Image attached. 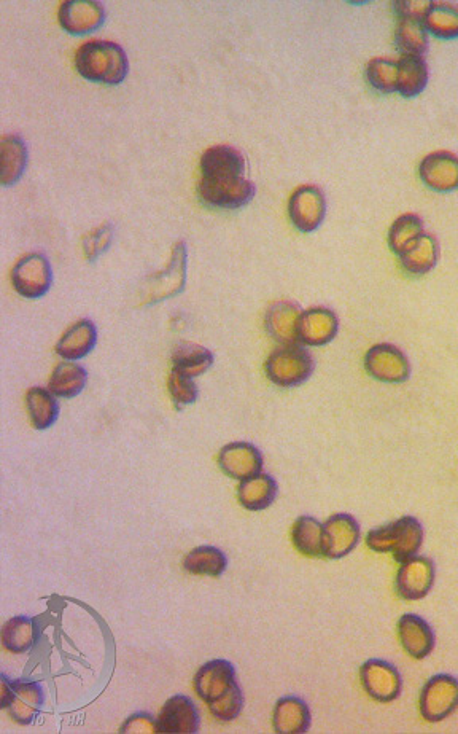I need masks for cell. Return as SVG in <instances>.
Here are the masks:
<instances>
[{
  "label": "cell",
  "mask_w": 458,
  "mask_h": 734,
  "mask_svg": "<svg viewBox=\"0 0 458 734\" xmlns=\"http://www.w3.org/2000/svg\"><path fill=\"white\" fill-rule=\"evenodd\" d=\"M98 343V328L90 319H82L67 328L56 343V354L64 360H80L88 356Z\"/></svg>",
  "instance_id": "22"
},
{
  "label": "cell",
  "mask_w": 458,
  "mask_h": 734,
  "mask_svg": "<svg viewBox=\"0 0 458 734\" xmlns=\"http://www.w3.org/2000/svg\"><path fill=\"white\" fill-rule=\"evenodd\" d=\"M105 21V8L98 0H66L59 7V23L72 36L98 31Z\"/></svg>",
  "instance_id": "13"
},
{
  "label": "cell",
  "mask_w": 458,
  "mask_h": 734,
  "mask_svg": "<svg viewBox=\"0 0 458 734\" xmlns=\"http://www.w3.org/2000/svg\"><path fill=\"white\" fill-rule=\"evenodd\" d=\"M424 542V528L414 516L373 529L366 535V545L376 553H392L398 563L417 555Z\"/></svg>",
  "instance_id": "3"
},
{
  "label": "cell",
  "mask_w": 458,
  "mask_h": 734,
  "mask_svg": "<svg viewBox=\"0 0 458 734\" xmlns=\"http://www.w3.org/2000/svg\"><path fill=\"white\" fill-rule=\"evenodd\" d=\"M75 69L83 79L102 85H120L128 77V56L123 47L109 40H90L78 48Z\"/></svg>",
  "instance_id": "2"
},
{
  "label": "cell",
  "mask_w": 458,
  "mask_h": 734,
  "mask_svg": "<svg viewBox=\"0 0 458 734\" xmlns=\"http://www.w3.org/2000/svg\"><path fill=\"white\" fill-rule=\"evenodd\" d=\"M43 703H45V692L40 682L26 679L12 680V693L8 698L5 711H8L13 722L28 727L37 719V715L42 711Z\"/></svg>",
  "instance_id": "15"
},
{
  "label": "cell",
  "mask_w": 458,
  "mask_h": 734,
  "mask_svg": "<svg viewBox=\"0 0 458 734\" xmlns=\"http://www.w3.org/2000/svg\"><path fill=\"white\" fill-rule=\"evenodd\" d=\"M339 332V319L333 309L312 306L299 319L298 341L304 346H327Z\"/></svg>",
  "instance_id": "16"
},
{
  "label": "cell",
  "mask_w": 458,
  "mask_h": 734,
  "mask_svg": "<svg viewBox=\"0 0 458 734\" xmlns=\"http://www.w3.org/2000/svg\"><path fill=\"white\" fill-rule=\"evenodd\" d=\"M360 680L366 695L377 703H392L403 688L398 669L382 660H369L361 664Z\"/></svg>",
  "instance_id": "10"
},
{
  "label": "cell",
  "mask_w": 458,
  "mask_h": 734,
  "mask_svg": "<svg viewBox=\"0 0 458 734\" xmlns=\"http://www.w3.org/2000/svg\"><path fill=\"white\" fill-rule=\"evenodd\" d=\"M303 316V309L292 301H277L269 306L264 317V327L272 340L284 344H299V319Z\"/></svg>",
  "instance_id": "20"
},
{
  "label": "cell",
  "mask_w": 458,
  "mask_h": 734,
  "mask_svg": "<svg viewBox=\"0 0 458 734\" xmlns=\"http://www.w3.org/2000/svg\"><path fill=\"white\" fill-rule=\"evenodd\" d=\"M113 227L110 223H104L101 227L94 228L83 238V252L88 262L98 260L105 250L112 246Z\"/></svg>",
  "instance_id": "39"
},
{
  "label": "cell",
  "mask_w": 458,
  "mask_h": 734,
  "mask_svg": "<svg viewBox=\"0 0 458 734\" xmlns=\"http://www.w3.org/2000/svg\"><path fill=\"white\" fill-rule=\"evenodd\" d=\"M424 233V222L416 214L400 215L389 230V246L398 257L411 249Z\"/></svg>",
  "instance_id": "36"
},
{
  "label": "cell",
  "mask_w": 458,
  "mask_h": 734,
  "mask_svg": "<svg viewBox=\"0 0 458 734\" xmlns=\"http://www.w3.org/2000/svg\"><path fill=\"white\" fill-rule=\"evenodd\" d=\"M365 370L371 378L382 383L400 384L411 376L408 357L395 344L379 343L369 348L365 356Z\"/></svg>",
  "instance_id": "7"
},
{
  "label": "cell",
  "mask_w": 458,
  "mask_h": 734,
  "mask_svg": "<svg viewBox=\"0 0 458 734\" xmlns=\"http://www.w3.org/2000/svg\"><path fill=\"white\" fill-rule=\"evenodd\" d=\"M2 645L12 653H26L37 641L34 620L29 617H13L2 626Z\"/></svg>",
  "instance_id": "35"
},
{
  "label": "cell",
  "mask_w": 458,
  "mask_h": 734,
  "mask_svg": "<svg viewBox=\"0 0 458 734\" xmlns=\"http://www.w3.org/2000/svg\"><path fill=\"white\" fill-rule=\"evenodd\" d=\"M439 244L435 236L422 233L411 249L400 255L401 266L406 273L412 276H422L430 273L438 263Z\"/></svg>",
  "instance_id": "27"
},
{
  "label": "cell",
  "mask_w": 458,
  "mask_h": 734,
  "mask_svg": "<svg viewBox=\"0 0 458 734\" xmlns=\"http://www.w3.org/2000/svg\"><path fill=\"white\" fill-rule=\"evenodd\" d=\"M419 176L433 192H455L458 190L457 155L446 150L428 153L427 157L420 161Z\"/></svg>",
  "instance_id": "14"
},
{
  "label": "cell",
  "mask_w": 458,
  "mask_h": 734,
  "mask_svg": "<svg viewBox=\"0 0 458 734\" xmlns=\"http://www.w3.org/2000/svg\"><path fill=\"white\" fill-rule=\"evenodd\" d=\"M395 578V590L404 601L427 598L435 583V564L425 556H412L400 563Z\"/></svg>",
  "instance_id": "9"
},
{
  "label": "cell",
  "mask_w": 458,
  "mask_h": 734,
  "mask_svg": "<svg viewBox=\"0 0 458 734\" xmlns=\"http://www.w3.org/2000/svg\"><path fill=\"white\" fill-rule=\"evenodd\" d=\"M433 2H420V0H401V2H395L393 8L396 10V15L401 18H411V20L424 21L425 15L430 10Z\"/></svg>",
  "instance_id": "42"
},
{
  "label": "cell",
  "mask_w": 458,
  "mask_h": 734,
  "mask_svg": "<svg viewBox=\"0 0 458 734\" xmlns=\"http://www.w3.org/2000/svg\"><path fill=\"white\" fill-rule=\"evenodd\" d=\"M428 85V66L420 56H401L398 61V90L403 98H417Z\"/></svg>",
  "instance_id": "31"
},
{
  "label": "cell",
  "mask_w": 458,
  "mask_h": 734,
  "mask_svg": "<svg viewBox=\"0 0 458 734\" xmlns=\"http://www.w3.org/2000/svg\"><path fill=\"white\" fill-rule=\"evenodd\" d=\"M458 707V680L449 674L431 677L420 693V714L427 722L447 719Z\"/></svg>",
  "instance_id": "6"
},
{
  "label": "cell",
  "mask_w": 458,
  "mask_h": 734,
  "mask_svg": "<svg viewBox=\"0 0 458 734\" xmlns=\"http://www.w3.org/2000/svg\"><path fill=\"white\" fill-rule=\"evenodd\" d=\"M288 215L296 230L312 233L325 220L327 198L317 185H301L290 196Z\"/></svg>",
  "instance_id": "8"
},
{
  "label": "cell",
  "mask_w": 458,
  "mask_h": 734,
  "mask_svg": "<svg viewBox=\"0 0 458 734\" xmlns=\"http://www.w3.org/2000/svg\"><path fill=\"white\" fill-rule=\"evenodd\" d=\"M86 383H88V371L82 365L67 360L51 373L47 389L61 399H74L78 394H82Z\"/></svg>",
  "instance_id": "29"
},
{
  "label": "cell",
  "mask_w": 458,
  "mask_h": 734,
  "mask_svg": "<svg viewBox=\"0 0 458 734\" xmlns=\"http://www.w3.org/2000/svg\"><path fill=\"white\" fill-rule=\"evenodd\" d=\"M311 709L303 699L287 696L277 701L272 725L277 734H303L311 728Z\"/></svg>",
  "instance_id": "23"
},
{
  "label": "cell",
  "mask_w": 458,
  "mask_h": 734,
  "mask_svg": "<svg viewBox=\"0 0 458 734\" xmlns=\"http://www.w3.org/2000/svg\"><path fill=\"white\" fill-rule=\"evenodd\" d=\"M292 542L301 555L325 558V528L314 516H299L293 524Z\"/></svg>",
  "instance_id": "28"
},
{
  "label": "cell",
  "mask_w": 458,
  "mask_h": 734,
  "mask_svg": "<svg viewBox=\"0 0 458 734\" xmlns=\"http://www.w3.org/2000/svg\"><path fill=\"white\" fill-rule=\"evenodd\" d=\"M228 567V558L222 550L217 547L195 548L183 559V569L188 574L207 575V577H222Z\"/></svg>",
  "instance_id": "32"
},
{
  "label": "cell",
  "mask_w": 458,
  "mask_h": 734,
  "mask_svg": "<svg viewBox=\"0 0 458 734\" xmlns=\"http://www.w3.org/2000/svg\"><path fill=\"white\" fill-rule=\"evenodd\" d=\"M242 707H244V693L242 688L237 685L233 692L228 693L225 698L220 699L217 703L210 704V714L220 722H233L241 715Z\"/></svg>",
  "instance_id": "40"
},
{
  "label": "cell",
  "mask_w": 458,
  "mask_h": 734,
  "mask_svg": "<svg viewBox=\"0 0 458 734\" xmlns=\"http://www.w3.org/2000/svg\"><path fill=\"white\" fill-rule=\"evenodd\" d=\"M218 467L233 480H249L263 470L264 459L260 449L252 443H229L220 449Z\"/></svg>",
  "instance_id": "12"
},
{
  "label": "cell",
  "mask_w": 458,
  "mask_h": 734,
  "mask_svg": "<svg viewBox=\"0 0 458 734\" xmlns=\"http://www.w3.org/2000/svg\"><path fill=\"white\" fill-rule=\"evenodd\" d=\"M398 637L404 652L414 660H424L435 649V633L424 618L406 613L398 621Z\"/></svg>",
  "instance_id": "21"
},
{
  "label": "cell",
  "mask_w": 458,
  "mask_h": 734,
  "mask_svg": "<svg viewBox=\"0 0 458 734\" xmlns=\"http://www.w3.org/2000/svg\"><path fill=\"white\" fill-rule=\"evenodd\" d=\"M214 352L204 348L201 344L180 343L172 351V370L188 378L195 379L210 370L214 365Z\"/></svg>",
  "instance_id": "26"
},
{
  "label": "cell",
  "mask_w": 458,
  "mask_h": 734,
  "mask_svg": "<svg viewBox=\"0 0 458 734\" xmlns=\"http://www.w3.org/2000/svg\"><path fill=\"white\" fill-rule=\"evenodd\" d=\"M167 391L171 394L172 402L175 403L177 408L193 405L198 400V386H196L193 378H188V376L174 370L167 378Z\"/></svg>",
  "instance_id": "38"
},
{
  "label": "cell",
  "mask_w": 458,
  "mask_h": 734,
  "mask_svg": "<svg viewBox=\"0 0 458 734\" xmlns=\"http://www.w3.org/2000/svg\"><path fill=\"white\" fill-rule=\"evenodd\" d=\"M314 357L299 344H284L271 352L264 364L269 381L284 389L301 386L314 373Z\"/></svg>",
  "instance_id": "4"
},
{
  "label": "cell",
  "mask_w": 458,
  "mask_h": 734,
  "mask_svg": "<svg viewBox=\"0 0 458 734\" xmlns=\"http://www.w3.org/2000/svg\"><path fill=\"white\" fill-rule=\"evenodd\" d=\"M193 685L196 695L210 706L233 692L239 682L233 664L226 660H214L199 668Z\"/></svg>",
  "instance_id": "11"
},
{
  "label": "cell",
  "mask_w": 458,
  "mask_h": 734,
  "mask_svg": "<svg viewBox=\"0 0 458 734\" xmlns=\"http://www.w3.org/2000/svg\"><path fill=\"white\" fill-rule=\"evenodd\" d=\"M120 733L126 734H156L160 733L158 727V719L147 714V712H137L131 715L123 725H121Z\"/></svg>",
  "instance_id": "41"
},
{
  "label": "cell",
  "mask_w": 458,
  "mask_h": 734,
  "mask_svg": "<svg viewBox=\"0 0 458 734\" xmlns=\"http://www.w3.org/2000/svg\"><path fill=\"white\" fill-rule=\"evenodd\" d=\"M279 486L268 473H258L249 480L241 481L237 488V500L249 512H261L271 507L276 500Z\"/></svg>",
  "instance_id": "25"
},
{
  "label": "cell",
  "mask_w": 458,
  "mask_h": 734,
  "mask_svg": "<svg viewBox=\"0 0 458 734\" xmlns=\"http://www.w3.org/2000/svg\"><path fill=\"white\" fill-rule=\"evenodd\" d=\"M28 166V147L16 134L2 137L0 141V184L12 187L23 177Z\"/></svg>",
  "instance_id": "24"
},
{
  "label": "cell",
  "mask_w": 458,
  "mask_h": 734,
  "mask_svg": "<svg viewBox=\"0 0 458 734\" xmlns=\"http://www.w3.org/2000/svg\"><path fill=\"white\" fill-rule=\"evenodd\" d=\"M325 528V558L341 559L350 555L360 542V526L349 513L331 516Z\"/></svg>",
  "instance_id": "17"
},
{
  "label": "cell",
  "mask_w": 458,
  "mask_h": 734,
  "mask_svg": "<svg viewBox=\"0 0 458 734\" xmlns=\"http://www.w3.org/2000/svg\"><path fill=\"white\" fill-rule=\"evenodd\" d=\"M187 278V247L177 243L172 250L171 262L166 270L156 274L155 281L147 290V303L166 300L182 292Z\"/></svg>",
  "instance_id": "19"
},
{
  "label": "cell",
  "mask_w": 458,
  "mask_h": 734,
  "mask_svg": "<svg viewBox=\"0 0 458 734\" xmlns=\"http://www.w3.org/2000/svg\"><path fill=\"white\" fill-rule=\"evenodd\" d=\"M26 408L34 429L47 430L55 426L59 418V403L56 395L45 387H31L26 392Z\"/></svg>",
  "instance_id": "30"
},
{
  "label": "cell",
  "mask_w": 458,
  "mask_h": 734,
  "mask_svg": "<svg viewBox=\"0 0 458 734\" xmlns=\"http://www.w3.org/2000/svg\"><path fill=\"white\" fill-rule=\"evenodd\" d=\"M424 26L436 39H458V7L447 2H433L425 15Z\"/></svg>",
  "instance_id": "33"
},
{
  "label": "cell",
  "mask_w": 458,
  "mask_h": 734,
  "mask_svg": "<svg viewBox=\"0 0 458 734\" xmlns=\"http://www.w3.org/2000/svg\"><path fill=\"white\" fill-rule=\"evenodd\" d=\"M395 45L401 56L424 58L428 50V31L424 21L401 18L396 28Z\"/></svg>",
  "instance_id": "34"
},
{
  "label": "cell",
  "mask_w": 458,
  "mask_h": 734,
  "mask_svg": "<svg viewBox=\"0 0 458 734\" xmlns=\"http://www.w3.org/2000/svg\"><path fill=\"white\" fill-rule=\"evenodd\" d=\"M201 719L195 703L188 696L175 695L167 699L158 715L160 733L166 734H196L199 731Z\"/></svg>",
  "instance_id": "18"
},
{
  "label": "cell",
  "mask_w": 458,
  "mask_h": 734,
  "mask_svg": "<svg viewBox=\"0 0 458 734\" xmlns=\"http://www.w3.org/2000/svg\"><path fill=\"white\" fill-rule=\"evenodd\" d=\"M366 82L377 93L390 94L398 90V61L390 58H374L365 67Z\"/></svg>",
  "instance_id": "37"
},
{
  "label": "cell",
  "mask_w": 458,
  "mask_h": 734,
  "mask_svg": "<svg viewBox=\"0 0 458 734\" xmlns=\"http://www.w3.org/2000/svg\"><path fill=\"white\" fill-rule=\"evenodd\" d=\"M53 284L51 263L43 254L24 255L12 270V286L21 297L35 300L47 295Z\"/></svg>",
  "instance_id": "5"
},
{
  "label": "cell",
  "mask_w": 458,
  "mask_h": 734,
  "mask_svg": "<svg viewBox=\"0 0 458 734\" xmlns=\"http://www.w3.org/2000/svg\"><path fill=\"white\" fill-rule=\"evenodd\" d=\"M198 195L217 209H241L255 198L257 187L245 179L244 155L231 145H215L202 153Z\"/></svg>",
  "instance_id": "1"
}]
</instances>
